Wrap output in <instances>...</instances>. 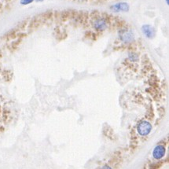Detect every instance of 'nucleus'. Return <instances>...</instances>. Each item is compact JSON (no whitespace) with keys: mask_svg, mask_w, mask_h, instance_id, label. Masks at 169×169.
<instances>
[{"mask_svg":"<svg viewBox=\"0 0 169 169\" xmlns=\"http://www.w3.org/2000/svg\"><path fill=\"white\" fill-rule=\"evenodd\" d=\"M92 27L97 31H104L109 27L108 20L105 17H96L92 21Z\"/></svg>","mask_w":169,"mask_h":169,"instance_id":"nucleus-1","label":"nucleus"},{"mask_svg":"<svg viewBox=\"0 0 169 169\" xmlns=\"http://www.w3.org/2000/svg\"><path fill=\"white\" fill-rule=\"evenodd\" d=\"M151 129H152V126L147 121H142L138 126V131L142 135H146L149 134Z\"/></svg>","mask_w":169,"mask_h":169,"instance_id":"nucleus-2","label":"nucleus"},{"mask_svg":"<svg viewBox=\"0 0 169 169\" xmlns=\"http://www.w3.org/2000/svg\"><path fill=\"white\" fill-rule=\"evenodd\" d=\"M120 35L121 40L123 42H125V43H128L133 39V34L131 31H128V29L123 30Z\"/></svg>","mask_w":169,"mask_h":169,"instance_id":"nucleus-3","label":"nucleus"},{"mask_svg":"<svg viewBox=\"0 0 169 169\" xmlns=\"http://www.w3.org/2000/svg\"><path fill=\"white\" fill-rule=\"evenodd\" d=\"M165 153V149H164V146L161 145L156 146V147L153 150V157L156 158V159H160L164 156Z\"/></svg>","mask_w":169,"mask_h":169,"instance_id":"nucleus-4","label":"nucleus"},{"mask_svg":"<svg viewBox=\"0 0 169 169\" xmlns=\"http://www.w3.org/2000/svg\"><path fill=\"white\" fill-rule=\"evenodd\" d=\"M142 32L145 34V35L149 39H152L154 36L155 31L152 26L149 24H145L142 26Z\"/></svg>","mask_w":169,"mask_h":169,"instance_id":"nucleus-5","label":"nucleus"},{"mask_svg":"<svg viewBox=\"0 0 169 169\" xmlns=\"http://www.w3.org/2000/svg\"><path fill=\"white\" fill-rule=\"evenodd\" d=\"M114 10L116 11H128V5L127 3H119L113 6Z\"/></svg>","mask_w":169,"mask_h":169,"instance_id":"nucleus-6","label":"nucleus"},{"mask_svg":"<svg viewBox=\"0 0 169 169\" xmlns=\"http://www.w3.org/2000/svg\"><path fill=\"white\" fill-rule=\"evenodd\" d=\"M128 58L133 62H136L138 61V55L135 52H130L128 54Z\"/></svg>","mask_w":169,"mask_h":169,"instance_id":"nucleus-7","label":"nucleus"},{"mask_svg":"<svg viewBox=\"0 0 169 169\" xmlns=\"http://www.w3.org/2000/svg\"><path fill=\"white\" fill-rule=\"evenodd\" d=\"M34 0H20V4L21 5H28V4L32 3Z\"/></svg>","mask_w":169,"mask_h":169,"instance_id":"nucleus-8","label":"nucleus"},{"mask_svg":"<svg viewBox=\"0 0 169 169\" xmlns=\"http://www.w3.org/2000/svg\"><path fill=\"white\" fill-rule=\"evenodd\" d=\"M102 169H111V168H110V167H109V166H104V167H102Z\"/></svg>","mask_w":169,"mask_h":169,"instance_id":"nucleus-9","label":"nucleus"},{"mask_svg":"<svg viewBox=\"0 0 169 169\" xmlns=\"http://www.w3.org/2000/svg\"><path fill=\"white\" fill-rule=\"evenodd\" d=\"M36 2H43V0H35Z\"/></svg>","mask_w":169,"mask_h":169,"instance_id":"nucleus-10","label":"nucleus"}]
</instances>
